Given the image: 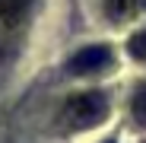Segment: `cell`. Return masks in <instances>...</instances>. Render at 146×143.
Returning <instances> with one entry per match:
<instances>
[{"label":"cell","instance_id":"cell-1","mask_svg":"<svg viewBox=\"0 0 146 143\" xmlns=\"http://www.w3.org/2000/svg\"><path fill=\"white\" fill-rule=\"evenodd\" d=\"M108 114V99L102 92H80L64 105V121L70 127H92Z\"/></svg>","mask_w":146,"mask_h":143},{"label":"cell","instance_id":"cell-2","mask_svg":"<svg viewBox=\"0 0 146 143\" xmlns=\"http://www.w3.org/2000/svg\"><path fill=\"white\" fill-rule=\"evenodd\" d=\"M32 0H0V45H13L26 29Z\"/></svg>","mask_w":146,"mask_h":143},{"label":"cell","instance_id":"cell-3","mask_svg":"<svg viewBox=\"0 0 146 143\" xmlns=\"http://www.w3.org/2000/svg\"><path fill=\"white\" fill-rule=\"evenodd\" d=\"M111 64V51L105 45H89L83 51H76L70 57V73L76 76H89V73H102V70Z\"/></svg>","mask_w":146,"mask_h":143},{"label":"cell","instance_id":"cell-4","mask_svg":"<svg viewBox=\"0 0 146 143\" xmlns=\"http://www.w3.org/2000/svg\"><path fill=\"white\" fill-rule=\"evenodd\" d=\"M140 3H143V0H105V13L121 22V19H130L140 10Z\"/></svg>","mask_w":146,"mask_h":143},{"label":"cell","instance_id":"cell-5","mask_svg":"<svg viewBox=\"0 0 146 143\" xmlns=\"http://www.w3.org/2000/svg\"><path fill=\"white\" fill-rule=\"evenodd\" d=\"M127 51H130V57L146 61V29H143V32H137V35L127 41Z\"/></svg>","mask_w":146,"mask_h":143},{"label":"cell","instance_id":"cell-6","mask_svg":"<svg viewBox=\"0 0 146 143\" xmlns=\"http://www.w3.org/2000/svg\"><path fill=\"white\" fill-rule=\"evenodd\" d=\"M130 108H133V114L140 118V121H146V83H143V86L137 89V95H133Z\"/></svg>","mask_w":146,"mask_h":143},{"label":"cell","instance_id":"cell-7","mask_svg":"<svg viewBox=\"0 0 146 143\" xmlns=\"http://www.w3.org/2000/svg\"><path fill=\"white\" fill-rule=\"evenodd\" d=\"M108 143H111V140H108Z\"/></svg>","mask_w":146,"mask_h":143}]
</instances>
